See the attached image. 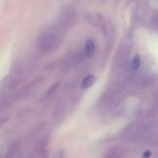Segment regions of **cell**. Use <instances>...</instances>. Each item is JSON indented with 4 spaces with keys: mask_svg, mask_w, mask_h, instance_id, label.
<instances>
[{
    "mask_svg": "<svg viewBox=\"0 0 158 158\" xmlns=\"http://www.w3.org/2000/svg\"><path fill=\"white\" fill-rule=\"evenodd\" d=\"M84 52L87 57H92L96 52V45L95 43L92 39H88L84 45Z\"/></svg>",
    "mask_w": 158,
    "mask_h": 158,
    "instance_id": "cell-1",
    "label": "cell"
},
{
    "mask_svg": "<svg viewBox=\"0 0 158 158\" xmlns=\"http://www.w3.org/2000/svg\"><path fill=\"white\" fill-rule=\"evenodd\" d=\"M94 81H95V77L94 75H88L87 77H85L82 80L81 87V89L86 90V89L90 88L94 83Z\"/></svg>",
    "mask_w": 158,
    "mask_h": 158,
    "instance_id": "cell-2",
    "label": "cell"
},
{
    "mask_svg": "<svg viewBox=\"0 0 158 158\" xmlns=\"http://www.w3.org/2000/svg\"><path fill=\"white\" fill-rule=\"evenodd\" d=\"M140 65H141V56H140V55L137 54V55L133 57V59H132V61H131V69H132V70H137V69H139Z\"/></svg>",
    "mask_w": 158,
    "mask_h": 158,
    "instance_id": "cell-3",
    "label": "cell"
}]
</instances>
